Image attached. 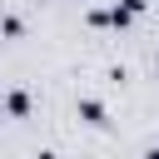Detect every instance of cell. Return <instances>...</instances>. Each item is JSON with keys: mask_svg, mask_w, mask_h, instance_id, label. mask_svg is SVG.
Masks as SVG:
<instances>
[{"mask_svg": "<svg viewBox=\"0 0 159 159\" xmlns=\"http://www.w3.org/2000/svg\"><path fill=\"white\" fill-rule=\"evenodd\" d=\"M75 114H80V124H89V129H104V124H109V109H104V99H94V94H80V99H75Z\"/></svg>", "mask_w": 159, "mask_h": 159, "instance_id": "1", "label": "cell"}, {"mask_svg": "<svg viewBox=\"0 0 159 159\" xmlns=\"http://www.w3.org/2000/svg\"><path fill=\"white\" fill-rule=\"evenodd\" d=\"M0 109H5L10 119H30V109H35V104H30V94H25V89H10V94L0 99Z\"/></svg>", "mask_w": 159, "mask_h": 159, "instance_id": "2", "label": "cell"}, {"mask_svg": "<svg viewBox=\"0 0 159 159\" xmlns=\"http://www.w3.org/2000/svg\"><path fill=\"white\" fill-rule=\"evenodd\" d=\"M0 35H5V40H20V35H25V20H20V15H0Z\"/></svg>", "mask_w": 159, "mask_h": 159, "instance_id": "3", "label": "cell"}, {"mask_svg": "<svg viewBox=\"0 0 159 159\" xmlns=\"http://www.w3.org/2000/svg\"><path fill=\"white\" fill-rule=\"evenodd\" d=\"M84 25L104 30V25H109V5H89V10H84Z\"/></svg>", "mask_w": 159, "mask_h": 159, "instance_id": "4", "label": "cell"}, {"mask_svg": "<svg viewBox=\"0 0 159 159\" xmlns=\"http://www.w3.org/2000/svg\"><path fill=\"white\" fill-rule=\"evenodd\" d=\"M114 5H119V10H129V15H134V20H139V15H144V10H149V0H114Z\"/></svg>", "mask_w": 159, "mask_h": 159, "instance_id": "5", "label": "cell"}, {"mask_svg": "<svg viewBox=\"0 0 159 159\" xmlns=\"http://www.w3.org/2000/svg\"><path fill=\"white\" fill-rule=\"evenodd\" d=\"M35 159H60V154L55 149H35Z\"/></svg>", "mask_w": 159, "mask_h": 159, "instance_id": "6", "label": "cell"}, {"mask_svg": "<svg viewBox=\"0 0 159 159\" xmlns=\"http://www.w3.org/2000/svg\"><path fill=\"white\" fill-rule=\"evenodd\" d=\"M0 119H5V109H0Z\"/></svg>", "mask_w": 159, "mask_h": 159, "instance_id": "7", "label": "cell"}]
</instances>
